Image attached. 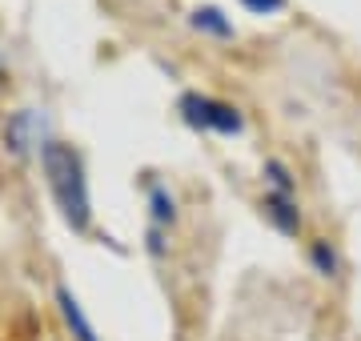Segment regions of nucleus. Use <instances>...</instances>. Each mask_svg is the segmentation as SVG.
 Here are the masks:
<instances>
[{"mask_svg": "<svg viewBox=\"0 0 361 341\" xmlns=\"http://www.w3.org/2000/svg\"><path fill=\"white\" fill-rule=\"evenodd\" d=\"M40 161H44L49 189H52V197H56V205H61V213H65V221L73 225V229H89L92 209H89V185H85L80 157L68 144L49 141L44 153H40Z\"/></svg>", "mask_w": 361, "mask_h": 341, "instance_id": "obj_1", "label": "nucleus"}, {"mask_svg": "<svg viewBox=\"0 0 361 341\" xmlns=\"http://www.w3.org/2000/svg\"><path fill=\"white\" fill-rule=\"evenodd\" d=\"M180 117L189 120L193 129L241 132V113H237L233 105L213 101V97H201V92H185V97H180Z\"/></svg>", "mask_w": 361, "mask_h": 341, "instance_id": "obj_2", "label": "nucleus"}, {"mask_svg": "<svg viewBox=\"0 0 361 341\" xmlns=\"http://www.w3.org/2000/svg\"><path fill=\"white\" fill-rule=\"evenodd\" d=\"M56 302H61V314H65L68 329H73V337H77V341H97V333H92V326L85 321V314H80L77 297H73L68 289H56Z\"/></svg>", "mask_w": 361, "mask_h": 341, "instance_id": "obj_3", "label": "nucleus"}, {"mask_svg": "<svg viewBox=\"0 0 361 341\" xmlns=\"http://www.w3.org/2000/svg\"><path fill=\"white\" fill-rule=\"evenodd\" d=\"M265 209H269V217L281 225L285 233H297V213H293V205H289V193H273V197L265 201Z\"/></svg>", "mask_w": 361, "mask_h": 341, "instance_id": "obj_4", "label": "nucleus"}, {"mask_svg": "<svg viewBox=\"0 0 361 341\" xmlns=\"http://www.w3.org/2000/svg\"><path fill=\"white\" fill-rule=\"evenodd\" d=\"M193 25H197V28H209V32H217V37H229V32H233V28L221 20L217 8H197V13H193Z\"/></svg>", "mask_w": 361, "mask_h": 341, "instance_id": "obj_5", "label": "nucleus"}, {"mask_svg": "<svg viewBox=\"0 0 361 341\" xmlns=\"http://www.w3.org/2000/svg\"><path fill=\"white\" fill-rule=\"evenodd\" d=\"M153 217H157V221H173V201H169L161 189L153 193Z\"/></svg>", "mask_w": 361, "mask_h": 341, "instance_id": "obj_6", "label": "nucleus"}, {"mask_svg": "<svg viewBox=\"0 0 361 341\" xmlns=\"http://www.w3.org/2000/svg\"><path fill=\"white\" fill-rule=\"evenodd\" d=\"M269 177H273V185H277V193H289V177H285L281 161H269Z\"/></svg>", "mask_w": 361, "mask_h": 341, "instance_id": "obj_7", "label": "nucleus"}, {"mask_svg": "<svg viewBox=\"0 0 361 341\" xmlns=\"http://www.w3.org/2000/svg\"><path fill=\"white\" fill-rule=\"evenodd\" d=\"M241 4H245V8H253V13H277L285 0H241Z\"/></svg>", "mask_w": 361, "mask_h": 341, "instance_id": "obj_8", "label": "nucleus"}, {"mask_svg": "<svg viewBox=\"0 0 361 341\" xmlns=\"http://www.w3.org/2000/svg\"><path fill=\"white\" fill-rule=\"evenodd\" d=\"M313 261H317V265H322V269H325V273H334V253H329V249H325V245H317V249H313Z\"/></svg>", "mask_w": 361, "mask_h": 341, "instance_id": "obj_9", "label": "nucleus"}]
</instances>
